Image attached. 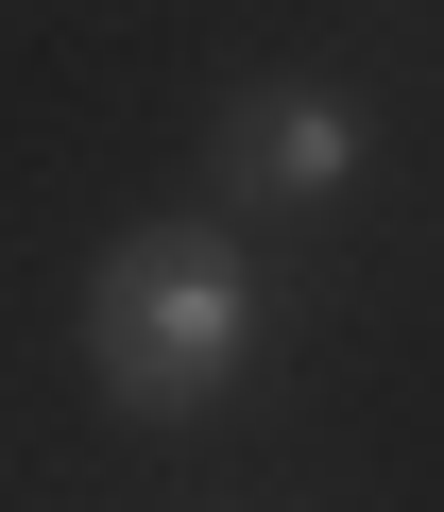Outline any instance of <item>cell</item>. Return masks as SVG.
Returning <instances> with one entry per match:
<instances>
[{"instance_id": "obj_1", "label": "cell", "mask_w": 444, "mask_h": 512, "mask_svg": "<svg viewBox=\"0 0 444 512\" xmlns=\"http://www.w3.org/2000/svg\"><path fill=\"white\" fill-rule=\"evenodd\" d=\"M240 359H257V274H240L222 222H137V239H103V274H86V376H103L137 427L222 410Z\"/></svg>"}, {"instance_id": "obj_2", "label": "cell", "mask_w": 444, "mask_h": 512, "mask_svg": "<svg viewBox=\"0 0 444 512\" xmlns=\"http://www.w3.org/2000/svg\"><path fill=\"white\" fill-rule=\"evenodd\" d=\"M359 154H376V120H359L342 86H240V103H222V137H205V188L291 222V205H342Z\"/></svg>"}]
</instances>
